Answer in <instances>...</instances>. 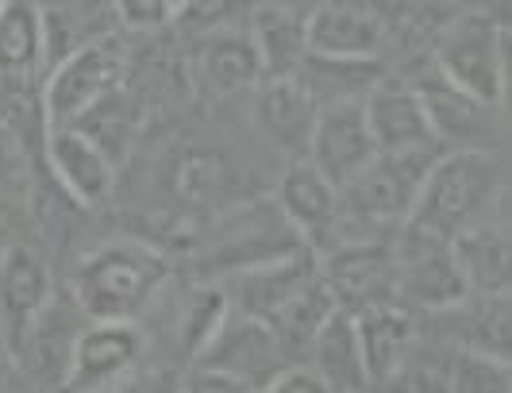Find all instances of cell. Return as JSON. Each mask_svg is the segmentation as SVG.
<instances>
[{"instance_id":"obj_28","label":"cell","mask_w":512,"mask_h":393,"mask_svg":"<svg viewBox=\"0 0 512 393\" xmlns=\"http://www.w3.org/2000/svg\"><path fill=\"white\" fill-rule=\"evenodd\" d=\"M231 313H235V309H231L228 289H220V286L193 289L189 301H185V313H181V343H185V351H189L193 359H201L208 343L216 340L220 328L228 324Z\"/></svg>"},{"instance_id":"obj_31","label":"cell","mask_w":512,"mask_h":393,"mask_svg":"<svg viewBox=\"0 0 512 393\" xmlns=\"http://www.w3.org/2000/svg\"><path fill=\"white\" fill-rule=\"evenodd\" d=\"M228 162L220 155H212V151H193V155L185 158L178 166V189L189 197V201H216V197H224L228 193Z\"/></svg>"},{"instance_id":"obj_23","label":"cell","mask_w":512,"mask_h":393,"mask_svg":"<svg viewBox=\"0 0 512 393\" xmlns=\"http://www.w3.org/2000/svg\"><path fill=\"white\" fill-rule=\"evenodd\" d=\"M312 370L324 378V386L332 393H370V378L362 367L359 332H355V316L335 309L324 328L312 340Z\"/></svg>"},{"instance_id":"obj_22","label":"cell","mask_w":512,"mask_h":393,"mask_svg":"<svg viewBox=\"0 0 512 393\" xmlns=\"http://www.w3.org/2000/svg\"><path fill=\"white\" fill-rule=\"evenodd\" d=\"M43 20V66L85 51L89 43L116 35V4H47Z\"/></svg>"},{"instance_id":"obj_17","label":"cell","mask_w":512,"mask_h":393,"mask_svg":"<svg viewBox=\"0 0 512 393\" xmlns=\"http://www.w3.org/2000/svg\"><path fill=\"white\" fill-rule=\"evenodd\" d=\"M451 259L459 266L470 297H509V232L505 220H478L451 239Z\"/></svg>"},{"instance_id":"obj_13","label":"cell","mask_w":512,"mask_h":393,"mask_svg":"<svg viewBox=\"0 0 512 393\" xmlns=\"http://www.w3.org/2000/svg\"><path fill=\"white\" fill-rule=\"evenodd\" d=\"M362 116L378 155H401L416 147H432V128L424 105L416 97V85H397V81H378L362 97Z\"/></svg>"},{"instance_id":"obj_21","label":"cell","mask_w":512,"mask_h":393,"mask_svg":"<svg viewBox=\"0 0 512 393\" xmlns=\"http://www.w3.org/2000/svg\"><path fill=\"white\" fill-rule=\"evenodd\" d=\"M316 116H320L316 101L293 78L266 81L262 93H258V124L266 128V135L282 147L285 155H293V162L308 155Z\"/></svg>"},{"instance_id":"obj_3","label":"cell","mask_w":512,"mask_h":393,"mask_svg":"<svg viewBox=\"0 0 512 393\" xmlns=\"http://www.w3.org/2000/svg\"><path fill=\"white\" fill-rule=\"evenodd\" d=\"M439 78L462 89L478 105L501 112L509 89V27L486 12L451 20L439 39Z\"/></svg>"},{"instance_id":"obj_5","label":"cell","mask_w":512,"mask_h":393,"mask_svg":"<svg viewBox=\"0 0 512 393\" xmlns=\"http://www.w3.org/2000/svg\"><path fill=\"white\" fill-rule=\"evenodd\" d=\"M447 147H416L401 155H378L355 182L339 193L347 209H339L347 220H359L366 228H385V224H405L416 201V189L428 178V170L439 162Z\"/></svg>"},{"instance_id":"obj_8","label":"cell","mask_w":512,"mask_h":393,"mask_svg":"<svg viewBox=\"0 0 512 393\" xmlns=\"http://www.w3.org/2000/svg\"><path fill=\"white\" fill-rule=\"evenodd\" d=\"M393 274H397V293L424 309H459L470 301L459 266L451 259V243L432 236L409 232L401 236V247L393 251Z\"/></svg>"},{"instance_id":"obj_12","label":"cell","mask_w":512,"mask_h":393,"mask_svg":"<svg viewBox=\"0 0 512 393\" xmlns=\"http://www.w3.org/2000/svg\"><path fill=\"white\" fill-rule=\"evenodd\" d=\"M51 301L47 262L31 247H8V255L0 259V336L4 343L20 347L31 324L47 313Z\"/></svg>"},{"instance_id":"obj_32","label":"cell","mask_w":512,"mask_h":393,"mask_svg":"<svg viewBox=\"0 0 512 393\" xmlns=\"http://www.w3.org/2000/svg\"><path fill=\"white\" fill-rule=\"evenodd\" d=\"M382 393H447V374L424 359H409L385 378Z\"/></svg>"},{"instance_id":"obj_7","label":"cell","mask_w":512,"mask_h":393,"mask_svg":"<svg viewBox=\"0 0 512 393\" xmlns=\"http://www.w3.org/2000/svg\"><path fill=\"white\" fill-rule=\"evenodd\" d=\"M147 340L135 324H93L77 332L70 363H66V390L70 393H108L128 374H135Z\"/></svg>"},{"instance_id":"obj_16","label":"cell","mask_w":512,"mask_h":393,"mask_svg":"<svg viewBox=\"0 0 512 393\" xmlns=\"http://www.w3.org/2000/svg\"><path fill=\"white\" fill-rule=\"evenodd\" d=\"M312 282H316L312 262L301 259V255H293V251L282 255V259L251 262V266L235 278V293H239V297H231V309L239 305L243 316H255V320H266V324H270V320L282 313L297 293H305Z\"/></svg>"},{"instance_id":"obj_38","label":"cell","mask_w":512,"mask_h":393,"mask_svg":"<svg viewBox=\"0 0 512 393\" xmlns=\"http://www.w3.org/2000/svg\"><path fill=\"white\" fill-rule=\"evenodd\" d=\"M4 363H8V343H4V336H0V370H4Z\"/></svg>"},{"instance_id":"obj_29","label":"cell","mask_w":512,"mask_h":393,"mask_svg":"<svg viewBox=\"0 0 512 393\" xmlns=\"http://www.w3.org/2000/svg\"><path fill=\"white\" fill-rule=\"evenodd\" d=\"M443 374H447V393H512L509 363L505 359L459 351L451 359V367H443Z\"/></svg>"},{"instance_id":"obj_24","label":"cell","mask_w":512,"mask_h":393,"mask_svg":"<svg viewBox=\"0 0 512 393\" xmlns=\"http://www.w3.org/2000/svg\"><path fill=\"white\" fill-rule=\"evenodd\" d=\"M43 70L39 4L0 0V81H35Z\"/></svg>"},{"instance_id":"obj_35","label":"cell","mask_w":512,"mask_h":393,"mask_svg":"<svg viewBox=\"0 0 512 393\" xmlns=\"http://www.w3.org/2000/svg\"><path fill=\"white\" fill-rule=\"evenodd\" d=\"M27 147L16 131L0 124V185H16L27 174Z\"/></svg>"},{"instance_id":"obj_11","label":"cell","mask_w":512,"mask_h":393,"mask_svg":"<svg viewBox=\"0 0 512 393\" xmlns=\"http://www.w3.org/2000/svg\"><path fill=\"white\" fill-rule=\"evenodd\" d=\"M308 54L343 62H378L385 24L366 4H320L308 8Z\"/></svg>"},{"instance_id":"obj_19","label":"cell","mask_w":512,"mask_h":393,"mask_svg":"<svg viewBox=\"0 0 512 393\" xmlns=\"http://www.w3.org/2000/svg\"><path fill=\"white\" fill-rule=\"evenodd\" d=\"M355 332H359L362 367L370 378V390L382 386L385 378L401 363L412 359V343H416V320L405 305H374L355 313Z\"/></svg>"},{"instance_id":"obj_4","label":"cell","mask_w":512,"mask_h":393,"mask_svg":"<svg viewBox=\"0 0 512 393\" xmlns=\"http://www.w3.org/2000/svg\"><path fill=\"white\" fill-rule=\"evenodd\" d=\"M124 74H128V47H124L120 35L97 39L85 51L70 54L58 66H51L47 81L39 85L47 131L74 128L89 108H97L112 93H120Z\"/></svg>"},{"instance_id":"obj_9","label":"cell","mask_w":512,"mask_h":393,"mask_svg":"<svg viewBox=\"0 0 512 393\" xmlns=\"http://www.w3.org/2000/svg\"><path fill=\"white\" fill-rule=\"evenodd\" d=\"M320 282H324L339 313L355 316L362 309H374V305H389L397 293L393 251H385L382 243L339 247L328 255V266L320 270Z\"/></svg>"},{"instance_id":"obj_25","label":"cell","mask_w":512,"mask_h":393,"mask_svg":"<svg viewBox=\"0 0 512 393\" xmlns=\"http://www.w3.org/2000/svg\"><path fill=\"white\" fill-rule=\"evenodd\" d=\"M197 70H201L205 89L216 93V97L239 93V89H247V85H255L262 78L255 43H251L247 31H212L205 39V47H201Z\"/></svg>"},{"instance_id":"obj_14","label":"cell","mask_w":512,"mask_h":393,"mask_svg":"<svg viewBox=\"0 0 512 393\" xmlns=\"http://www.w3.org/2000/svg\"><path fill=\"white\" fill-rule=\"evenodd\" d=\"M43 151H47L54 178L62 182V189L77 205L97 209L108 201L112 182H116V162L104 155L97 143H89L74 128H51L43 139Z\"/></svg>"},{"instance_id":"obj_27","label":"cell","mask_w":512,"mask_h":393,"mask_svg":"<svg viewBox=\"0 0 512 393\" xmlns=\"http://www.w3.org/2000/svg\"><path fill=\"white\" fill-rule=\"evenodd\" d=\"M459 309L466 313L462 351L505 359L509 355V297H470Z\"/></svg>"},{"instance_id":"obj_34","label":"cell","mask_w":512,"mask_h":393,"mask_svg":"<svg viewBox=\"0 0 512 393\" xmlns=\"http://www.w3.org/2000/svg\"><path fill=\"white\" fill-rule=\"evenodd\" d=\"M258 393H332L312 367H282Z\"/></svg>"},{"instance_id":"obj_18","label":"cell","mask_w":512,"mask_h":393,"mask_svg":"<svg viewBox=\"0 0 512 393\" xmlns=\"http://www.w3.org/2000/svg\"><path fill=\"white\" fill-rule=\"evenodd\" d=\"M308 8L297 4H262L251 20V43H255L258 66L266 81L293 78L308 58Z\"/></svg>"},{"instance_id":"obj_2","label":"cell","mask_w":512,"mask_h":393,"mask_svg":"<svg viewBox=\"0 0 512 393\" xmlns=\"http://www.w3.org/2000/svg\"><path fill=\"white\" fill-rule=\"evenodd\" d=\"M166 282L170 259L162 251L120 239L81 259L74 274V301L93 324H131Z\"/></svg>"},{"instance_id":"obj_26","label":"cell","mask_w":512,"mask_h":393,"mask_svg":"<svg viewBox=\"0 0 512 393\" xmlns=\"http://www.w3.org/2000/svg\"><path fill=\"white\" fill-rule=\"evenodd\" d=\"M293 81L316 101V108L343 105V101H362L378 81L382 66L378 62H343V58H316L308 54Z\"/></svg>"},{"instance_id":"obj_30","label":"cell","mask_w":512,"mask_h":393,"mask_svg":"<svg viewBox=\"0 0 512 393\" xmlns=\"http://www.w3.org/2000/svg\"><path fill=\"white\" fill-rule=\"evenodd\" d=\"M128 124L131 116H128V105H124V93H112L108 101L89 108L74 124V131H81L89 143H97L104 155L116 162V155L128 147Z\"/></svg>"},{"instance_id":"obj_20","label":"cell","mask_w":512,"mask_h":393,"mask_svg":"<svg viewBox=\"0 0 512 393\" xmlns=\"http://www.w3.org/2000/svg\"><path fill=\"white\" fill-rule=\"evenodd\" d=\"M278 205L289 216V228L297 236L312 239V243L328 239L332 224L339 220V209H343L339 189H332V185L324 182L316 174V166L305 162V158H297V162L285 166V178L278 185Z\"/></svg>"},{"instance_id":"obj_37","label":"cell","mask_w":512,"mask_h":393,"mask_svg":"<svg viewBox=\"0 0 512 393\" xmlns=\"http://www.w3.org/2000/svg\"><path fill=\"white\" fill-rule=\"evenodd\" d=\"M8 247H12V239H8V228H4V220H0V259L8 255Z\"/></svg>"},{"instance_id":"obj_1","label":"cell","mask_w":512,"mask_h":393,"mask_svg":"<svg viewBox=\"0 0 512 393\" xmlns=\"http://www.w3.org/2000/svg\"><path fill=\"white\" fill-rule=\"evenodd\" d=\"M505 197V162L493 151H443L428 178L416 189L405 220L409 232L451 239L486 220L489 209Z\"/></svg>"},{"instance_id":"obj_6","label":"cell","mask_w":512,"mask_h":393,"mask_svg":"<svg viewBox=\"0 0 512 393\" xmlns=\"http://www.w3.org/2000/svg\"><path fill=\"white\" fill-rule=\"evenodd\" d=\"M374 158H378V147H374L370 128H366L362 101H343V105L320 108L312 139H308L305 162L316 166V174L324 182L343 193Z\"/></svg>"},{"instance_id":"obj_33","label":"cell","mask_w":512,"mask_h":393,"mask_svg":"<svg viewBox=\"0 0 512 393\" xmlns=\"http://www.w3.org/2000/svg\"><path fill=\"white\" fill-rule=\"evenodd\" d=\"M174 12L178 4H166V0H124L116 4V24L131 31H151V27L174 24Z\"/></svg>"},{"instance_id":"obj_36","label":"cell","mask_w":512,"mask_h":393,"mask_svg":"<svg viewBox=\"0 0 512 393\" xmlns=\"http://www.w3.org/2000/svg\"><path fill=\"white\" fill-rule=\"evenodd\" d=\"M185 393H255V390H251V386H243L239 378L220 374V370H197V374L189 378Z\"/></svg>"},{"instance_id":"obj_15","label":"cell","mask_w":512,"mask_h":393,"mask_svg":"<svg viewBox=\"0 0 512 393\" xmlns=\"http://www.w3.org/2000/svg\"><path fill=\"white\" fill-rule=\"evenodd\" d=\"M416 97L424 105L428 128L439 147L455 143V151H489L486 139L493 131L497 112L486 105H478L474 97H466L462 89L447 85L443 78H428L416 85Z\"/></svg>"},{"instance_id":"obj_10","label":"cell","mask_w":512,"mask_h":393,"mask_svg":"<svg viewBox=\"0 0 512 393\" xmlns=\"http://www.w3.org/2000/svg\"><path fill=\"white\" fill-rule=\"evenodd\" d=\"M285 347L274 336V328L255 316H228V324L220 328V336L208 343L201 355V370H220L228 378H239L243 386L262 390L278 370H282Z\"/></svg>"}]
</instances>
